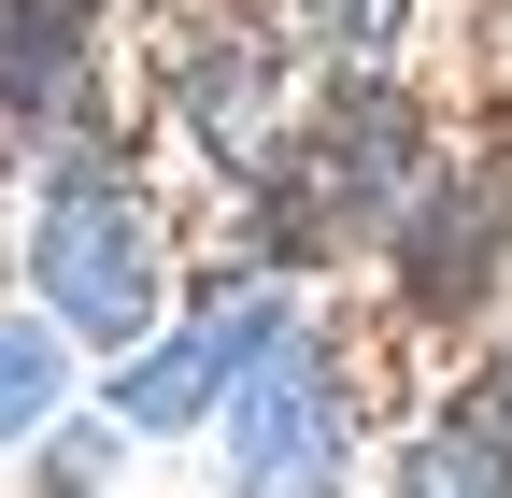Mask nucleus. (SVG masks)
Instances as JSON below:
<instances>
[{"mask_svg": "<svg viewBox=\"0 0 512 498\" xmlns=\"http://www.w3.org/2000/svg\"><path fill=\"white\" fill-rule=\"evenodd\" d=\"M29 285L57 299L72 342H128L157 314V228L114 171H57L43 185V228H29Z\"/></svg>", "mask_w": 512, "mask_h": 498, "instance_id": "obj_1", "label": "nucleus"}, {"mask_svg": "<svg viewBox=\"0 0 512 498\" xmlns=\"http://www.w3.org/2000/svg\"><path fill=\"white\" fill-rule=\"evenodd\" d=\"M228 484L242 498H342V413H328V370L313 342H256V370L228 385Z\"/></svg>", "mask_w": 512, "mask_h": 498, "instance_id": "obj_2", "label": "nucleus"}, {"mask_svg": "<svg viewBox=\"0 0 512 498\" xmlns=\"http://www.w3.org/2000/svg\"><path fill=\"white\" fill-rule=\"evenodd\" d=\"M271 328H285L271 299H256V285H228L200 328H171L157 356H128V370H114V427H200V413L242 385V370H256V342H271Z\"/></svg>", "mask_w": 512, "mask_h": 498, "instance_id": "obj_3", "label": "nucleus"}, {"mask_svg": "<svg viewBox=\"0 0 512 498\" xmlns=\"http://www.w3.org/2000/svg\"><path fill=\"white\" fill-rule=\"evenodd\" d=\"M399 171H413V129H399V100L370 86V100H342V129L313 143V200H299V214H313V228H384V214L413 200Z\"/></svg>", "mask_w": 512, "mask_h": 498, "instance_id": "obj_4", "label": "nucleus"}, {"mask_svg": "<svg viewBox=\"0 0 512 498\" xmlns=\"http://www.w3.org/2000/svg\"><path fill=\"white\" fill-rule=\"evenodd\" d=\"M498 228H512V171H470V185H441V200L413 214L399 271H413V299H427V314H456V285H484Z\"/></svg>", "mask_w": 512, "mask_h": 498, "instance_id": "obj_5", "label": "nucleus"}, {"mask_svg": "<svg viewBox=\"0 0 512 498\" xmlns=\"http://www.w3.org/2000/svg\"><path fill=\"white\" fill-rule=\"evenodd\" d=\"M185 114H200L214 157H256V143H271V57H256V43H200V57H185Z\"/></svg>", "mask_w": 512, "mask_h": 498, "instance_id": "obj_6", "label": "nucleus"}, {"mask_svg": "<svg viewBox=\"0 0 512 498\" xmlns=\"http://www.w3.org/2000/svg\"><path fill=\"white\" fill-rule=\"evenodd\" d=\"M399 498H512V442L498 427H427L399 456Z\"/></svg>", "mask_w": 512, "mask_h": 498, "instance_id": "obj_7", "label": "nucleus"}, {"mask_svg": "<svg viewBox=\"0 0 512 498\" xmlns=\"http://www.w3.org/2000/svg\"><path fill=\"white\" fill-rule=\"evenodd\" d=\"M57 399H72V356H57V328H15V314H0V442H29Z\"/></svg>", "mask_w": 512, "mask_h": 498, "instance_id": "obj_8", "label": "nucleus"}, {"mask_svg": "<svg viewBox=\"0 0 512 498\" xmlns=\"http://www.w3.org/2000/svg\"><path fill=\"white\" fill-rule=\"evenodd\" d=\"M299 15L328 29L342 57H384V43H399V0H299Z\"/></svg>", "mask_w": 512, "mask_h": 498, "instance_id": "obj_9", "label": "nucleus"}, {"mask_svg": "<svg viewBox=\"0 0 512 498\" xmlns=\"http://www.w3.org/2000/svg\"><path fill=\"white\" fill-rule=\"evenodd\" d=\"M484 427L512 442V342H498V370H484Z\"/></svg>", "mask_w": 512, "mask_h": 498, "instance_id": "obj_10", "label": "nucleus"}]
</instances>
